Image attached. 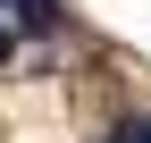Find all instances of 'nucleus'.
I'll use <instances>...</instances> for the list:
<instances>
[{"instance_id": "obj_1", "label": "nucleus", "mask_w": 151, "mask_h": 143, "mask_svg": "<svg viewBox=\"0 0 151 143\" xmlns=\"http://www.w3.org/2000/svg\"><path fill=\"white\" fill-rule=\"evenodd\" d=\"M109 143H151V118H126V126L109 135Z\"/></svg>"}, {"instance_id": "obj_2", "label": "nucleus", "mask_w": 151, "mask_h": 143, "mask_svg": "<svg viewBox=\"0 0 151 143\" xmlns=\"http://www.w3.org/2000/svg\"><path fill=\"white\" fill-rule=\"evenodd\" d=\"M9 51H17V34H0V59H9Z\"/></svg>"}, {"instance_id": "obj_3", "label": "nucleus", "mask_w": 151, "mask_h": 143, "mask_svg": "<svg viewBox=\"0 0 151 143\" xmlns=\"http://www.w3.org/2000/svg\"><path fill=\"white\" fill-rule=\"evenodd\" d=\"M9 9H17V0H9Z\"/></svg>"}]
</instances>
